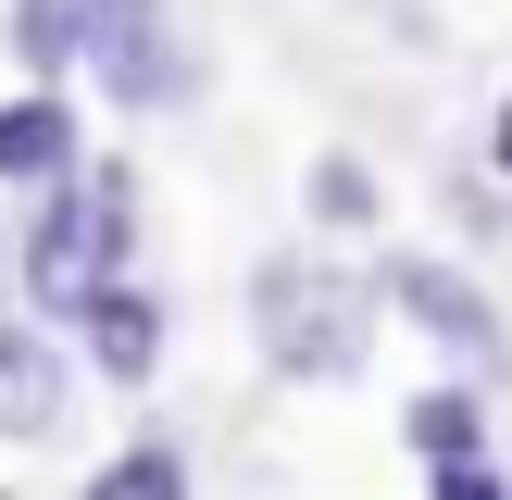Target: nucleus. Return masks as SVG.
Listing matches in <instances>:
<instances>
[{"mask_svg":"<svg viewBox=\"0 0 512 500\" xmlns=\"http://www.w3.org/2000/svg\"><path fill=\"white\" fill-rule=\"evenodd\" d=\"M250 338H263L275 375H300V388H338V375H363L375 350V288L350 263H313V250H275L263 275H250Z\"/></svg>","mask_w":512,"mask_h":500,"instance_id":"1","label":"nucleus"},{"mask_svg":"<svg viewBox=\"0 0 512 500\" xmlns=\"http://www.w3.org/2000/svg\"><path fill=\"white\" fill-rule=\"evenodd\" d=\"M125 225H138L125 163H75L63 188H50V213L25 225V300H38L50 325H75V313L125 275Z\"/></svg>","mask_w":512,"mask_h":500,"instance_id":"2","label":"nucleus"},{"mask_svg":"<svg viewBox=\"0 0 512 500\" xmlns=\"http://www.w3.org/2000/svg\"><path fill=\"white\" fill-rule=\"evenodd\" d=\"M388 300L450 350V388L488 400L500 375H512V338H500V313H488V288H475V275H450V263H388Z\"/></svg>","mask_w":512,"mask_h":500,"instance_id":"3","label":"nucleus"},{"mask_svg":"<svg viewBox=\"0 0 512 500\" xmlns=\"http://www.w3.org/2000/svg\"><path fill=\"white\" fill-rule=\"evenodd\" d=\"M63 413H75L63 338H50V325H0V438L38 450V438H63Z\"/></svg>","mask_w":512,"mask_h":500,"instance_id":"4","label":"nucleus"},{"mask_svg":"<svg viewBox=\"0 0 512 500\" xmlns=\"http://www.w3.org/2000/svg\"><path fill=\"white\" fill-rule=\"evenodd\" d=\"M75 338H88V363L113 375V388H150V363H163V300H150L138 275H113V288L75 313Z\"/></svg>","mask_w":512,"mask_h":500,"instance_id":"5","label":"nucleus"},{"mask_svg":"<svg viewBox=\"0 0 512 500\" xmlns=\"http://www.w3.org/2000/svg\"><path fill=\"white\" fill-rule=\"evenodd\" d=\"M0 175H13V188H63V175H75V113H63V88L0 100Z\"/></svg>","mask_w":512,"mask_h":500,"instance_id":"6","label":"nucleus"},{"mask_svg":"<svg viewBox=\"0 0 512 500\" xmlns=\"http://www.w3.org/2000/svg\"><path fill=\"white\" fill-rule=\"evenodd\" d=\"M400 438H413V463H475V450H488V400L475 388H413Z\"/></svg>","mask_w":512,"mask_h":500,"instance_id":"7","label":"nucleus"},{"mask_svg":"<svg viewBox=\"0 0 512 500\" xmlns=\"http://www.w3.org/2000/svg\"><path fill=\"white\" fill-rule=\"evenodd\" d=\"M75 500H188V463H175L163 438H138V450H113V463H100Z\"/></svg>","mask_w":512,"mask_h":500,"instance_id":"8","label":"nucleus"},{"mask_svg":"<svg viewBox=\"0 0 512 500\" xmlns=\"http://www.w3.org/2000/svg\"><path fill=\"white\" fill-rule=\"evenodd\" d=\"M13 63L38 75V88L75 63V0H13Z\"/></svg>","mask_w":512,"mask_h":500,"instance_id":"9","label":"nucleus"},{"mask_svg":"<svg viewBox=\"0 0 512 500\" xmlns=\"http://www.w3.org/2000/svg\"><path fill=\"white\" fill-rule=\"evenodd\" d=\"M313 225H375V175L350 163V150H325V163H313Z\"/></svg>","mask_w":512,"mask_h":500,"instance_id":"10","label":"nucleus"},{"mask_svg":"<svg viewBox=\"0 0 512 500\" xmlns=\"http://www.w3.org/2000/svg\"><path fill=\"white\" fill-rule=\"evenodd\" d=\"M425 500H512V488H500L488 450H475V463H425Z\"/></svg>","mask_w":512,"mask_h":500,"instance_id":"11","label":"nucleus"},{"mask_svg":"<svg viewBox=\"0 0 512 500\" xmlns=\"http://www.w3.org/2000/svg\"><path fill=\"white\" fill-rule=\"evenodd\" d=\"M488 163H500V175H512V100H500V125H488Z\"/></svg>","mask_w":512,"mask_h":500,"instance_id":"12","label":"nucleus"}]
</instances>
